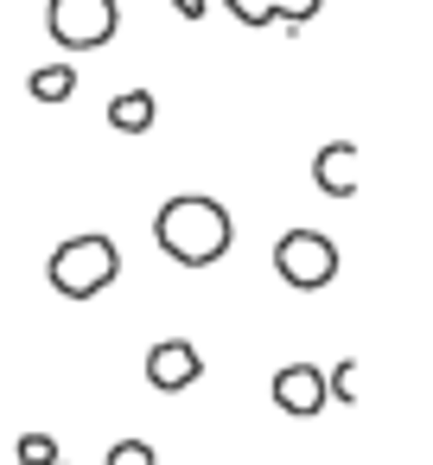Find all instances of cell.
<instances>
[{
	"mask_svg": "<svg viewBox=\"0 0 433 465\" xmlns=\"http://www.w3.org/2000/svg\"><path fill=\"white\" fill-rule=\"evenodd\" d=\"M153 242H160V255L179 262V268H217V262L230 255V242H236V223H230V211H223L217 198L179 192V198L160 204Z\"/></svg>",
	"mask_w": 433,
	"mask_h": 465,
	"instance_id": "cell-1",
	"label": "cell"
},
{
	"mask_svg": "<svg viewBox=\"0 0 433 465\" xmlns=\"http://www.w3.org/2000/svg\"><path fill=\"white\" fill-rule=\"evenodd\" d=\"M45 274H52V287L64 293V300H96V293H109L115 287V274H122V249H115V236H103V230H84V236H71V242H58L52 249V262H45Z\"/></svg>",
	"mask_w": 433,
	"mask_h": 465,
	"instance_id": "cell-2",
	"label": "cell"
},
{
	"mask_svg": "<svg viewBox=\"0 0 433 465\" xmlns=\"http://www.w3.org/2000/svg\"><path fill=\"white\" fill-rule=\"evenodd\" d=\"M274 274L287 281V287H300V293H319V287H331L338 281V242L325 236V230H280V242H274Z\"/></svg>",
	"mask_w": 433,
	"mask_h": 465,
	"instance_id": "cell-3",
	"label": "cell"
},
{
	"mask_svg": "<svg viewBox=\"0 0 433 465\" xmlns=\"http://www.w3.org/2000/svg\"><path fill=\"white\" fill-rule=\"evenodd\" d=\"M45 33L64 52H103L122 33V7H115V0H52V7H45Z\"/></svg>",
	"mask_w": 433,
	"mask_h": 465,
	"instance_id": "cell-4",
	"label": "cell"
},
{
	"mask_svg": "<svg viewBox=\"0 0 433 465\" xmlns=\"http://www.w3.org/2000/svg\"><path fill=\"white\" fill-rule=\"evenodd\" d=\"M274 408L280 414H300V420H312L331 395H325V370L319 363H287V370H274Z\"/></svg>",
	"mask_w": 433,
	"mask_h": 465,
	"instance_id": "cell-5",
	"label": "cell"
},
{
	"mask_svg": "<svg viewBox=\"0 0 433 465\" xmlns=\"http://www.w3.org/2000/svg\"><path fill=\"white\" fill-rule=\"evenodd\" d=\"M204 376V357H198V344H185V338H166V344H153L147 351V382L160 389V395H179V389H192Z\"/></svg>",
	"mask_w": 433,
	"mask_h": 465,
	"instance_id": "cell-6",
	"label": "cell"
},
{
	"mask_svg": "<svg viewBox=\"0 0 433 465\" xmlns=\"http://www.w3.org/2000/svg\"><path fill=\"white\" fill-rule=\"evenodd\" d=\"M357 160H363L357 141H325L319 160H312V185H319L325 198H357V179H363Z\"/></svg>",
	"mask_w": 433,
	"mask_h": 465,
	"instance_id": "cell-7",
	"label": "cell"
},
{
	"mask_svg": "<svg viewBox=\"0 0 433 465\" xmlns=\"http://www.w3.org/2000/svg\"><path fill=\"white\" fill-rule=\"evenodd\" d=\"M26 96L33 103H71L77 96V64H39L26 77Z\"/></svg>",
	"mask_w": 433,
	"mask_h": 465,
	"instance_id": "cell-8",
	"label": "cell"
},
{
	"mask_svg": "<svg viewBox=\"0 0 433 465\" xmlns=\"http://www.w3.org/2000/svg\"><path fill=\"white\" fill-rule=\"evenodd\" d=\"M109 128L147 134V128H153V90H122V96L109 103Z\"/></svg>",
	"mask_w": 433,
	"mask_h": 465,
	"instance_id": "cell-9",
	"label": "cell"
},
{
	"mask_svg": "<svg viewBox=\"0 0 433 465\" xmlns=\"http://www.w3.org/2000/svg\"><path fill=\"white\" fill-rule=\"evenodd\" d=\"M20 465H58V440L52 433H20Z\"/></svg>",
	"mask_w": 433,
	"mask_h": 465,
	"instance_id": "cell-10",
	"label": "cell"
},
{
	"mask_svg": "<svg viewBox=\"0 0 433 465\" xmlns=\"http://www.w3.org/2000/svg\"><path fill=\"white\" fill-rule=\"evenodd\" d=\"M223 7H230L242 26H268V20H274V0H223Z\"/></svg>",
	"mask_w": 433,
	"mask_h": 465,
	"instance_id": "cell-11",
	"label": "cell"
},
{
	"mask_svg": "<svg viewBox=\"0 0 433 465\" xmlns=\"http://www.w3.org/2000/svg\"><path fill=\"white\" fill-rule=\"evenodd\" d=\"M109 465H153V446L147 440H115L109 446Z\"/></svg>",
	"mask_w": 433,
	"mask_h": 465,
	"instance_id": "cell-12",
	"label": "cell"
},
{
	"mask_svg": "<svg viewBox=\"0 0 433 465\" xmlns=\"http://www.w3.org/2000/svg\"><path fill=\"white\" fill-rule=\"evenodd\" d=\"M319 14V0H274V20H287V26H306Z\"/></svg>",
	"mask_w": 433,
	"mask_h": 465,
	"instance_id": "cell-13",
	"label": "cell"
},
{
	"mask_svg": "<svg viewBox=\"0 0 433 465\" xmlns=\"http://www.w3.org/2000/svg\"><path fill=\"white\" fill-rule=\"evenodd\" d=\"M172 14L179 20H204V0H172Z\"/></svg>",
	"mask_w": 433,
	"mask_h": 465,
	"instance_id": "cell-14",
	"label": "cell"
},
{
	"mask_svg": "<svg viewBox=\"0 0 433 465\" xmlns=\"http://www.w3.org/2000/svg\"><path fill=\"white\" fill-rule=\"evenodd\" d=\"M58 465H64V459H58Z\"/></svg>",
	"mask_w": 433,
	"mask_h": 465,
	"instance_id": "cell-15",
	"label": "cell"
}]
</instances>
